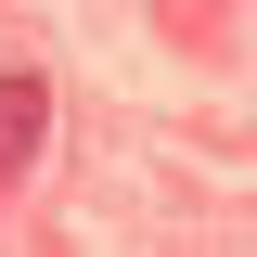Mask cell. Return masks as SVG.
<instances>
[{
  "instance_id": "6da1fadb",
  "label": "cell",
  "mask_w": 257,
  "mask_h": 257,
  "mask_svg": "<svg viewBox=\"0 0 257 257\" xmlns=\"http://www.w3.org/2000/svg\"><path fill=\"white\" fill-rule=\"evenodd\" d=\"M39 128H52V90H39L26 64H13V77H0V193H13V167L39 155Z\"/></svg>"
}]
</instances>
